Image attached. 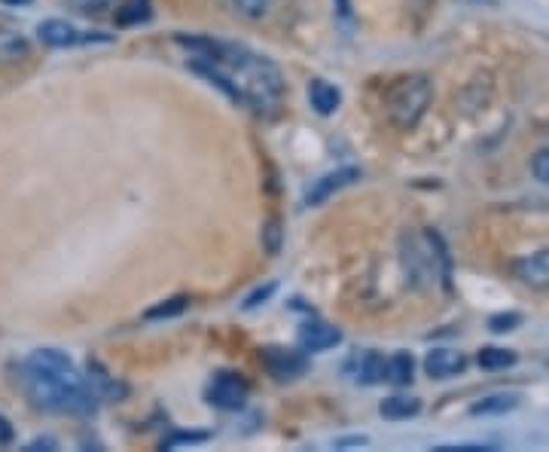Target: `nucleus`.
Instances as JSON below:
<instances>
[{
  "label": "nucleus",
  "mask_w": 549,
  "mask_h": 452,
  "mask_svg": "<svg viewBox=\"0 0 549 452\" xmlns=\"http://www.w3.org/2000/svg\"><path fill=\"white\" fill-rule=\"evenodd\" d=\"M180 46L193 52L190 68L202 77H208L214 86H220L229 98L248 104L254 110H275L284 92L281 71L263 59V55L235 46V43H217L208 37H177Z\"/></svg>",
  "instance_id": "1"
},
{
  "label": "nucleus",
  "mask_w": 549,
  "mask_h": 452,
  "mask_svg": "<svg viewBox=\"0 0 549 452\" xmlns=\"http://www.w3.org/2000/svg\"><path fill=\"white\" fill-rule=\"evenodd\" d=\"M22 388L34 407L46 413L89 416L98 407L86 376L77 373L71 358L58 349H37L22 364Z\"/></svg>",
  "instance_id": "2"
},
{
  "label": "nucleus",
  "mask_w": 549,
  "mask_h": 452,
  "mask_svg": "<svg viewBox=\"0 0 549 452\" xmlns=\"http://www.w3.org/2000/svg\"><path fill=\"white\" fill-rule=\"evenodd\" d=\"M431 98H434V89H431V80H427V77L412 74V77L397 80L388 89V98H385L388 120L397 129L418 126V120L424 117V110H427V104H431Z\"/></svg>",
  "instance_id": "3"
},
{
  "label": "nucleus",
  "mask_w": 549,
  "mask_h": 452,
  "mask_svg": "<svg viewBox=\"0 0 549 452\" xmlns=\"http://www.w3.org/2000/svg\"><path fill=\"white\" fill-rule=\"evenodd\" d=\"M37 37H40V43H46L52 49H68V46H80V43H110V34H101V31L86 34L77 25L65 22V19H46V22H40Z\"/></svg>",
  "instance_id": "4"
},
{
  "label": "nucleus",
  "mask_w": 549,
  "mask_h": 452,
  "mask_svg": "<svg viewBox=\"0 0 549 452\" xmlns=\"http://www.w3.org/2000/svg\"><path fill=\"white\" fill-rule=\"evenodd\" d=\"M443 254L434 251V239L431 236H421V239H412L403 260H406V269L409 275L418 281V285H431V281H437V260Z\"/></svg>",
  "instance_id": "5"
},
{
  "label": "nucleus",
  "mask_w": 549,
  "mask_h": 452,
  "mask_svg": "<svg viewBox=\"0 0 549 452\" xmlns=\"http://www.w3.org/2000/svg\"><path fill=\"white\" fill-rule=\"evenodd\" d=\"M248 394H251V385L238 373H217L214 382L208 385V404H214L220 410H241L244 401H248Z\"/></svg>",
  "instance_id": "6"
},
{
  "label": "nucleus",
  "mask_w": 549,
  "mask_h": 452,
  "mask_svg": "<svg viewBox=\"0 0 549 452\" xmlns=\"http://www.w3.org/2000/svg\"><path fill=\"white\" fill-rule=\"evenodd\" d=\"M263 367L275 376V379H296L305 373V358L293 349H281V346H269L260 352Z\"/></svg>",
  "instance_id": "7"
},
{
  "label": "nucleus",
  "mask_w": 549,
  "mask_h": 452,
  "mask_svg": "<svg viewBox=\"0 0 549 452\" xmlns=\"http://www.w3.org/2000/svg\"><path fill=\"white\" fill-rule=\"evenodd\" d=\"M86 382H89V388H92V394H95L98 401H122L129 394V388L122 385L116 376H110L98 361H89Z\"/></svg>",
  "instance_id": "8"
},
{
  "label": "nucleus",
  "mask_w": 549,
  "mask_h": 452,
  "mask_svg": "<svg viewBox=\"0 0 549 452\" xmlns=\"http://www.w3.org/2000/svg\"><path fill=\"white\" fill-rule=\"evenodd\" d=\"M513 269H516V278L522 281V285H528L534 291L549 288V251H537L531 257H522Z\"/></svg>",
  "instance_id": "9"
},
{
  "label": "nucleus",
  "mask_w": 549,
  "mask_h": 452,
  "mask_svg": "<svg viewBox=\"0 0 549 452\" xmlns=\"http://www.w3.org/2000/svg\"><path fill=\"white\" fill-rule=\"evenodd\" d=\"M385 370L388 361L379 352H360L351 364H348V376L360 385H379L385 382Z\"/></svg>",
  "instance_id": "10"
},
{
  "label": "nucleus",
  "mask_w": 549,
  "mask_h": 452,
  "mask_svg": "<svg viewBox=\"0 0 549 452\" xmlns=\"http://www.w3.org/2000/svg\"><path fill=\"white\" fill-rule=\"evenodd\" d=\"M339 343H342V333L336 327H330V324H321V321L305 324L299 330V349L302 352H327V349H333Z\"/></svg>",
  "instance_id": "11"
},
{
  "label": "nucleus",
  "mask_w": 549,
  "mask_h": 452,
  "mask_svg": "<svg viewBox=\"0 0 549 452\" xmlns=\"http://www.w3.org/2000/svg\"><path fill=\"white\" fill-rule=\"evenodd\" d=\"M464 367H467V361H464V355L455 352V349H434L431 355L424 358V370H427V376H434V379L458 376Z\"/></svg>",
  "instance_id": "12"
},
{
  "label": "nucleus",
  "mask_w": 549,
  "mask_h": 452,
  "mask_svg": "<svg viewBox=\"0 0 549 452\" xmlns=\"http://www.w3.org/2000/svg\"><path fill=\"white\" fill-rule=\"evenodd\" d=\"M360 178V172L357 168H339V172H333V175H327V178H321L312 190H309V205H321V202H327L333 193H339L342 187H348V184H354Z\"/></svg>",
  "instance_id": "13"
},
{
  "label": "nucleus",
  "mask_w": 549,
  "mask_h": 452,
  "mask_svg": "<svg viewBox=\"0 0 549 452\" xmlns=\"http://www.w3.org/2000/svg\"><path fill=\"white\" fill-rule=\"evenodd\" d=\"M309 101L318 113H324V117H330V113L342 104V92L327 83V80H312L309 83Z\"/></svg>",
  "instance_id": "14"
},
{
  "label": "nucleus",
  "mask_w": 549,
  "mask_h": 452,
  "mask_svg": "<svg viewBox=\"0 0 549 452\" xmlns=\"http://www.w3.org/2000/svg\"><path fill=\"white\" fill-rule=\"evenodd\" d=\"M150 19H153L150 0H122V7L116 10V22L122 28H132V25H141V22H150Z\"/></svg>",
  "instance_id": "15"
},
{
  "label": "nucleus",
  "mask_w": 549,
  "mask_h": 452,
  "mask_svg": "<svg viewBox=\"0 0 549 452\" xmlns=\"http://www.w3.org/2000/svg\"><path fill=\"white\" fill-rule=\"evenodd\" d=\"M28 55V40L16 31H4L0 28V65L10 62H22Z\"/></svg>",
  "instance_id": "16"
},
{
  "label": "nucleus",
  "mask_w": 549,
  "mask_h": 452,
  "mask_svg": "<svg viewBox=\"0 0 549 452\" xmlns=\"http://www.w3.org/2000/svg\"><path fill=\"white\" fill-rule=\"evenodd\" d=\"M519 407V394H492V398H482L479 404H473V416H498V413H510Z\"/></svg>",
  "instance_id": "17"
},
{
  "label": "nucleus",
  "mask_w": 549,
  "mask_h": 452,
  "mask_svg": "<svg viewBox=\"0 0 549 452\" xmlns=\"http://www.w3.org/2000/svg\"><path fill=\"white\" fill-rule=\"evenodd\" d=\"M379 413L385 416V419H412V416H418L421 413V401L418 398H388V401H382V407H379Z\"/></svg>",
  "instance_id": "18"
},
{
  "label": "nucleus",
  "mask_w": 549,
  "mask_h": 452,
  "mask_svg": "<svg viewBox=\"0 0 549 452\" xmlns=\"http://www.w3.org/2000/svg\"><path fill=\"white\" fill-rule=\"evenodd\" d=\"M412 370H415L412 355H409V352H397V355L388 361L385 379H391L394 385H409V382H412Z\"/></svg>",
  "instance_id": "19"
},
{
  "label": "nucleus",
  "mask_w": 549,
  "mask_h": 452,
  "mask_svg": "<svg viewBox=\"0 0 549 452\" xmlns=\"http://www.w3.org/2000/svg\"><path fill=\"white\" fill-rule=\"evenodd\" d=\"M226 4L244 19H266L272 10V0H226Z\"/></svg>",
  "instance_id": "20"
},
{
  "label": "nucleus",
  "mask_w": 549,
  "mask_h": 452,
  "mask_svg": "<svg viewBox=\"0 0 549 452\" xmlns=\"http://www.w3.org/2000/svg\"><path fill=\"white\" fill-rule=\"evenodd\" d=\"M187 306H190V297H171V300H162L159 306L147 309V312H144V318H147V321L174 318V315H180V312H187Z\"/></svg>",
  "instance_id": "21"
},
{
  "label": "nucleus",
  "mask_w": 549,
  "mask_h": 452,
  "mask_svg": "<svg viewBox=\"0 0 549 452\" xmlns=\"http://www.w3.org/2000/svg\"><path fill=\"white\" fill-rule=\"evenodd\" d=\"M516 364V355L507 352V349H482L479 352V367L482 370H504V367H513Z\"/></svg>",
  "instance_id": "22"
},
{
  "label": "nucleus",
  "mask_w": 549,
  "mask_h": 452,
  "mask_svg": "<svg viewBox=\"0 0 549 452\" xmlns=\"http://www.w3.org/2000/svg\"><path fill=\"white\" fill-rule=\"evenodd\" d=\"M531 172H534V178H537V181L549 184V147H546V150H540V153L534 156Z\"/></svg>",
  "instance_id": "23"
},
{
  "label": "nucleus",
  "mask_w": 549,
  "mask_h": 452,
  "mask_svg": "<svg viewBox=\"0 0 549 452\" xmlns=\"http://www.w3.org/2000/svg\"><path fill=\"white\" fill-rule=\"evenodd\" d=\"M205 440H208V434H202V431H190V434H187V431H180V434L168 437L162 446H165V449H174V446H180V443H205Z\"/></svg>",
  "instance_id": "24"
},
{
  "label": "nucleus",
  "mask_w": 549,
  "mask_h": 452,
  "mask_svg": "<svg viewBox=\"0 0 549 452\" xmlns=\"http://www.w3.org/2000/svg\"><path fill=\"white\" fill-rule=\"evenodd\" d=\"M68 4L77 10V13H104L113 0H68Z\"/></svg>",
  "instance_id": "25"
},
{
  "label": "nucleus",
  "mask_w": 549,
  "mask_h": 452,
  "mask_svg": "<svg viewBox=\"0 0 549 452\" xmlns=\"http://www.w3.org/2000/svg\"><path fill=\"white\" fill-rule=\"evenodd\" d=\"M519 321H522V318H519L516 312H510V315H495L492 321H488V327H492L495 333H504V330H513Z\"/></svg>",
  "instance_id": "26"
},
{
  "label": "nucleus",
  "mask_w": 549,
  "mask_h": 452,
  "mask_svg": "<svg viewBox=\"0 0 549 452\" xmlns=\"http://www.w3.org/2000/svg\"><path fill=\"white\" fill-rule=\"evenodd\" d=\"M263 236L269 239V242H266V251H269V254H278V248H281V230H278V220H272V223L266 226Z\"/></svg>",
  "instance_id": "27"
},
{
  "label": "nucleus",
  "mask_w": 549,
  "mask_h": 452,
  "mask_svg": "<svg viewBox=\"0 0 549 452\" xmlns=\"http://www.w3.org/2000/svg\"><path fill=\"white\" fill-rule=\"evenodd\" d=\"M58 443L52 440V437H37V440H31L25 449H31V452H40V449H55Z\"/></svg>",
  "instance_id": "28"
},
{
  "label": "nucleus",
  "mask_w": 549,
  "mask_h": 452,
  "mask_svg": "<svg viewBox=\"0 0 549 452\" xmlns=\"http://www.w3.org/2000/svg\"><path fill=\"white\" fill-rule=\"evenodd\" d=\"M272 291H275V285H269V288H263V291L251 294V297H248V303H244V309H254V306H260V300H266Z\"/></svg>",
  "instance_id": "29"
},
{
  "label": "nucleus",
  "mask_w": 549,
  "mask_h": 452,
  "mask_svg": "<svg viewBox=\"0 0 549 452\" xmlns=\"http://www.w3.org/2000/svg\"><path fill=\"white\" fill-rule=\"evenodd\" d=\"M10 440H13V425H10V419L0 416V446L10 443Z\"/></svg>",
  "instance_id": "30"
},
{
  "label": "nucleus",
  "mask_w": 549,
  "mask_h": 452,
  "mask_svg": "<svg viewBox=\"0 0 549 452\" xmlns=\"http://www.w3.org/2000/svg\"><path fill=\"white\" fill-rule=\"evenodd\" d=\"M4 4H31V0H4Z\"/></svg>",
  "instance_id": "31"
}]
</instances>
